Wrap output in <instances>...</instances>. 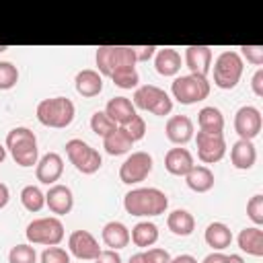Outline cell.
<instances>
[{
	"label": "cell",
	"instance_id": "cell-14",
	"mask_svg": "<svg viewBox=\"0 0 263 263\" xmlns=\"http://www.w3.org/2000/svg\"><path fill=\"white\" fill-rule=\"evenodd\" d=\"M64 173V160L58 152H47L37 160V181L43 185H55V181L62 177Z\"/></svg>",
	"mask_w": 263,
	"mask_h": 263
},
{
	"label": "cell",
	"instance_id": "cell-11",
	"mask_svg": "<svg viewBox=\"0 0 263 263\" xmlns=\"http://www.w3.org/2000/svg\"><path fill=\"white\" fill-rule=\"evenodd\" d=\"M197 144V156L205 164H214L224 158L226 154V140L224 134H212V132H197L195 136Z\"/></svg>",
	"mask_w": 263,
	"mask_h": 263
},
{
	"label": "cell",
	"instance_id": "cell-46",
	"mask_svg": "<svg viewBox=\"0 0 263 263\" xmlns=\"http://www.w3.org/2000/svg\"><path fill=\"white\" fill-rule=\"evenodd\" d=\"M171 263H197V259L193 255H177L171 257Z\"/></svg>",
	"mask_w": 263,
	"mask_h": 263
},
{
	"label": "cell",
	"instance_id": "cell-17",
	"mask_svg": "<svg viewBox=\"0 0 263 263\" xmlns=\"http://www.w3.org/2000/svg\"><path fill=\"white\" fill-rule=\"evenodd\" d=\"M105 113L109 115V119H111L117 127L127 125V123L138 115L134 103H132L127 97H113V99H109V103H107V107H105Z\"/></svg>",
	"mask_w": 263,
	"mask_h": 263
},
{
	"label": "cell",
	"instance_id": "cell-28",
	"mask_svg": "<svg viewBox=\"0 0 263 263\" xmlns=\"http://www.w3.org/2000/svg\"><path fill=\"white\" fill-rule=\"evenodd\" d=\"M166 226L177 236H189L195 230V218L187 210H173L166 216Z\"/></svg>",
	"mask_w": 263,
	"mask_h": 263
},
{
	"label": "cell",
	"instance_id": "cell-40",
	"mask_svg": "<svg viewBox=\"0 0 263 263\" xmlns=\"http://www.w3.org/2000/svg\"><path fill=\"white\" fill-rule=\"evenodd\" d=\"M240 53L247 62L261 66L263 64V45H240Z\"/></svg>",
	"mask_w": 263,
	"mask_h": 263
},
{
	"label": "cell",
	"instance_id": "cell-16",
	"mask_svg": "<svg viewBox=\"0 0 263 263\" xmlns=\"http://www.w3.org/2000/svg\"><path fill=\"white\" fill-rule=\"evenodd\" d=\"M45 205L58 214V216H64V214H70L72 208H74V195H72V189L66 187V185H51L49 191L45 193Z\"/></svg>",
	"mask_w": 263,
	"mask_h": 263
},
{
	"label": "cell",
	"instance_id": "cell-26",
	"mask_svg": "<svg viewBox=\"0 0 263 263\" xmlns=\"http://www.w3.org/2000/svg\"><path fill=\"white\" fill-rule=\"evenodd\" d=\"M203 238L214 251H224L232 242V230L224 222H212V224H208Z\"/></svg>",
	"mask_w": 263,
	"mask_h": 263
},
{
	"label": "cell",
	"instance_id": "cell-43",
	"mask_svg": "<svg viewBox=\"0 0 263 263\" xmlns=\"http://www.w3.org/2000/svg\"><path fill=\"white\" fill-rule=\"evenodd\" d=\"M251 88L257 97H263V68H257V72L251 78Z\"/></svg>",
	"mask_w": 263,
	"mask_h": 263
},
{
	"label": "cell",
	"instance_id": "cell-13",
	"mask_svg": "<svg viewBox=\"0 0 263 263\" xmlns=\"http://www.w3.org/2000/svg\"><path fill=\"white\" fill-rule=\"evenodd\" d=\"M68 251L76 257V259H84V261H95L101 253V247L97 242V238L88 232V230H74L68 236Z\"/></svg>",
	"mask_w": 263,
	"mask_h": 263
},
{
	"label": "cell",
	"instance_id": "cell-1",
	"mask_svg": "<svg viewBox=\"0 0 263 263\" xmlns=\"http://www.w3.org/2000/svg\"><path fill=\"white\" fill-rule=\"evenodd\" d=\"M123 208L129 216H160L168 208V197L156 187H138L125 193Z\"/></svg>",
	"mask_w": 263,
	"mask_h": 263
},
{
	"label": "cell",
	"instance_id": "cell-38",
	"mask_svg": "<svg viewBox=\"0 0 263 263\" xmlns=\"http://www.w3.org/2000/svg\"><path fill=\"white\" fill-rule=\"evenodd\" d=\"M41 263H70V253L62 247H47L41 253Z\"/></svg>",
	"mask_w": 263,
	"mask_h": 263
},
{
	"label": "cell",
	"instance_id": "cell-47",
	"mask_svg": "<svg viewBox=\"0 0 263 263\" xmlns=\"http://www.w3.org/2000/svg\"><path fill=\"white\" fill-rule=\"evenodd\" d=\"M226 263H245L240 255H226Z\"/></svg>",
	"mask_w": 263,
	"mask_h": 263
},
{
	"label": "cell",
	"instance_id": "cell-45",
	"mask_svg": "<svg viewBox=\"0 0 263 263\" xmlns=\"http://www.w3.org/2000/svg\"><path fill=\"white\" fill-rule=\"evenodd\" d=\"M8 199H10V191H8V187L4 183H0V210L8 203Z\"/></svg>",
	"mask_w": 263,
	"mask_h": 263
},
{
	"label": "cell",
	"instance_id": "cell-41",
	"mask_svg": "<svg viewBox=\"0 0 263 263\" xmlns=\"http://www.w3.org/2000/svg\"><path fill=\"white\" fill-rule=\"evenodd\" d=\"M158 47L154 45H142V47H134V53H136V62H148L154 53H156Z\"/></svg>",
	"mask_w": 263,
	"mask_h": 263
},
{
	"label": "cell",
	"instance_id": "cell-42",
	"mask_svg": "<svg viewBox=\"0 0 263 263\" xmlns=\"http://www.w3.org/2000/svg\"><path fill=\"white\" fill-rule=\"evenodd\" d=\"M95 263H121V257H119L117 251H113V249H105V251L99 253V257L95 259Z\"/></svg>",
	"mask_w": 263,
	"mask_h": 263
},
{
	"label": "cell",
	"instance_id": "cell-7",
	"mask_svg": "<svg viewBox=\"0 0 263 263\" xmlns=\"http://www.w3.org/2000/svg\"><path fill=\"white\" fill-rule=\"evenodd\" d=\"M27 240L33 245H45V247H58L64 240V224L55 216L47 218H37L29 222L27 230Z\"/></svg>",
	"mask_w": 263,
	"mask_h": 263
},
{
	"label": "cell",
	"instance_id": "cell-37",
	"mask_svg": "<svg viewBox=\"0 0 263 263\" xmlns=\"http://www.w3.org/2000/svg\"><path fill=\"white\" fill-rule=\"evenodd\" d=\"M247 216L251 218V222L255 226H261L263 224V195L261 193L253 195L247 201Z\"/></svg>",
	"mask_w": 263,
	"mask_h": 263
},
{
	"label": "cell",
	"instance_id": "cell-27",
	"mask_svg": "<svg viewBox=\"0 0 263 263\" xmlns=\"http://www.w3.org/2000/svg\"><path fill=\"white\" fill-rule=\"evenodd\" d=\"M214 173L208 168V166H193L187 175H185V183H187V187L191 189V191H195V193H205V191H210L212 187H214Z\"/></svg>",
	"mask_w": 263,
	"mask_h": 263
},
{
	"label": "cell",
	"instance_id": "cell-10",
	"mask_svg": "<svg viewBox=\"0 0 263 263\" xmlns=\"http://www.w3.org/2000/svg\"><path fill=\"white\" fill-rule=\"evenodd\" d=\"M152 171V156L148 152H132L123 164L119 166V179L125 185H134L144 181Z\"/></svg>",
	"mask_w": 263,
	"mask_h": 263
},
{
	"label": "cell",
	"instance_id": "cell-19",
	"mask_svg": "<svg viewBox=\"0 0 263 263\" xmlns=\"http://www.w3.org/2000/svg\"><path fill=\"white\" fill-rule=\"evenodd\" d=\"M164 132L173 144H187L193 138V121L187 115H173L168 117Z\"/></svg>",
	"mask_w": 263,
	"mask_h": 263
},
{
	"label": "cell",
	"instance_id": "cell-36",
	"mask_svg": "<svg viewBox=\"0 0 263 263\" xmlns=\"http://www.w3.org/2000/svg\"><path fill=\"white\" fill-rule=\"evenodd\" d=\"M18 82V70L12 62H0V90H8Z\"/></svg>",
	"mask_w": 263,
	"mask_h": 263
},
{
	"label": "cell",
	"instance_id": "cell-12",
	"mask_svg": "<svg viewBox=\"0 0 263 263\" xmlns=\"http://www.w3.org/2000/svg\"><path fill=\"white\" fill-rule=\"evenodd\" d=\"M263 127L261 111L253 105H245L234 113V132L238 134V140H251L259 136Z\"/></svg>",
	"mask_w": 263,
	"mask_h": 263
},
{
	"label": "cell",
	"instance_id": "cell-3",
	"mask_svg": "<svg viewBox=\"0 0 263 263\" xmlns=\"http://www.w3.org/2000/svg\"><path fill=\"white\" fill-rule=\"evenodd\" d=\"M97 68L101 76H113L119 70L136 68V53L129 45H99L97 47Z\"/></svg>",
	"mask_w": 263,
	"mask_h": 263
},
{
	"label": "cell",
	"instance_id": "cell-20",
	"mask_svg": "<svg viewBox=\"0 0 263 263\" xmlns=\"http://www.w3.org/2000/svg\"><path fill=\"white\" fill-rule=\"evenodd\" d=\"M74 86L80 97L92 99V97L101 95V90H103V76L97 70H88V68L80 70L74 78Z\"/></svg>",
	"mask_w": 263,
	"mask_h": 263
},
{
	"label": "cell",
	"instance_id": "cell-44",
	"mask_svg": "<svg viewBox=\"0 0 263 263\" xmlns=\"http://www.w3.org/2000/svg\"><path fill=\"white\" fill-rule=\"evenodd\" d=\"M201 263H226V255L220 253V251H214V253H210Z\"/></svg>",
	"mask_w": 263,
	"mask_h": 263
},
{
	"label": "cell",
	"instance_id": "cell-4",
	"mask_svg": "<svg viewBox=\"0 0 263 263\" xmlns=\"http://www.w3.org/2000/svg\"><path fill=\"white\" fill-rule=\"evenodd\" d=\"M76 107L68 97H53V99H43L37 105V119L45 127H68L74 121Z\"/></svg>",
	"mask_w": 263,
	"mask_h": 263
},
{
	"label": "cell",
	"instance_id": "cell-33",
	"mask_svg": "<svg viewBox=\"0 0 263 263\" xmlns=\"http://www.w3.org/2000/svg\"><path fill=\"white\" fill-rule=\"evenodd\" d=\"M115 127H117V125L109 119V115H107L105 111H95V113H92V117H90V129H92L97 136L105 138V136L111 134Z\"/></svg>",
	"mask_w": 263,
	"mask_h": 263
},
{
	"label": "cell",
	"instance_id": "cell-18",
	"mask_svg": "<svg viewBox=\"0 0 263 263\" xmlns=\"http://www.w3.org/2000/svg\"><path fill=\"white\" fill-rule=\"evenodd\" d=\"M193 166V156L187 148H171L164 154V168L175 177H185Z\"/></svg>",
	"mask_w": 263,
	"mask_h": 263
},
{
	"label": "cell",
	"instance_id": "cell-48",
	"mask_svg": "<svg viewBox=\"0 0 263 263\" xmlns=\"http://www.w3.org/2000/svg\"><path fill=\"white\" fill-rule=\"evenodd\" d=\"M4 158H6V146L0 144V162H4Z\"/></svg>",
	"mask_w": 263,
	"mask_h": 263
},
{
	"label": "cell",
	"instance_id": "cell-32",
	"mask_svg": "<svg viewBox=\"0 0 263 263\" xmlns=\"http://www.w3.org/2000/svg\"><path fill=\"white\" fill-rule=\"evenodd\" d=\"M129 263H171V255L164 249L152 247L148 251H142V253L132 255L129 257Z\"/></svg>",
	"mask_w": 263,
	"mask_h": 263
},
{
	"label": "cell",
	"instance_id": "cell-5",
	"mask_svg": "<svg viewBox=\"0 0 263 263\" xmlns=\"http://www.w3.org/2000/svg\"><path fill=\"white\" fill-rule=\"evenodd\" d=\"M242 68L245 64L238 51H232V49L222 51L214 62V84L222 90L234 88L242 76Z\"/></svg>",
	"mask_w": 263,
	"mask_h": 263
},
{
	"label": "cell",
	"instance_id": "cell-2",
	"mask_svg": "<svg viewBox=\"0 0 263 263\" xmlns=\"http://www.w3.org/2000/svg\"><path fill=\"white\" fill-rule=\"evenodd\" d=\"M6 150L18 166H33L39 160L37 138L29 127H14L6 134Z\"/></svg>",
	"mask_w": 263,
	"mask_h": 263
},
{
	"label": "cell",
	"instance_id": "cell-39",
	"mask_svg": "<svg viewBox=\"0 0 263 263\" xmlns=\"http://www.w3.org/2000/svg\"><path fill=\"white\" fill-rule=\"evenodd\" d=\"M123 129L127 132V136L132 138V142H138V140H142L146 136V121L140 115H136L127 125H123Z\"/></svg>",
	"mask_w": 263,
	"mask_h": 263
},
{
	"label": "cell",
	"instance_id": "cell-25",
	"mask_svg": "<svg viewBox=\"0 0 263 263\" xmlns=\"http://www.w3.org/2000/svg\"><path fill=\"white\" fill-rule=\"evenodd\" d=\"M132 146H134V142H132V138L127 136V132L123 127H115L111 134H107L103 138V148L111 156H121V154L129 152Z\"/></svg>",
	"mask_w": 263,
	"mask_h": 263
},
{
	"label": "cell",
	"instance_id": "cell-24",
	"mask_svg": "<svg viewBox=\"0 0 263 263\" xmlns=\"http://www.w3.org/2000/svg\"><path fill=\"white\" fill-rule=\"evenodd\" d=\"M154 68L160 76H175L181 70V53L173 47L156 49L154 53Z\"/></svg>",
	"mask_w": 263,
	"mask_h": 263
},
{
	"label": "cell",
	"instance_id": "cell-6",
	"mask_svg": "<svg viewBox=\"0 0 263 263\" xmlns=\"http://www.w3.org/2000/svg\"><path fill=\"white\" fill-rule=\"evenodd\" d=\"M171 92L181 105H193V103H199V101L208 99L210 82H208V78H201V76H195V74L177 76L171 82Z\"/></svg>",
	"mask_w": 263,
	"mask_h": 263
},
{
	"label": "cell",
	"instance_id": "cell-49",
	"mask_svg": "<svg viewBox=\"0 0 263 263\" xmlns=\"http://www.w3.org/2000/svg\"><path fill=\"white\" fill-rule=\"evenodd\" d=\"M4 49H8V47L6 45H0V51H4Z\"/></svg>",
	"mask_w": 263,
	"mask_h": 263
},
{
	"label": "cell",
	"instance_id": "cell-15",
	"mask_svg": "<svg viewBox=\"0 0 263 263\" xmlns=\"http://www.w3.org/2000/svg\"><path fill=\"white\" fill-rule=\"evenodd\" d=\"M185 66L191 70V74L208 78V72L212 66V47H208V45L185 47Z\"/></svg>",
	"mask_w": 263,
	"mask_h": 263
},
{
	"label": "cell",
	"instance_id": "cell-34",
	"mask_svg": "<svg viewBox=\"0 0 263 263\" xmlns=\"http://www.w3.org/2000/svg\"><path fill=\"white\" fill-rule=\"evenodd\" d=\"M35 261H37V253L35 247L31 245H16L8 253V263H35Z\"/></svg>",
	"mask_w": 263,
	"mask_h": 263
},
{
	"label": "cell",
	"instance_id": "cell-23",
	"mask_svg": "<svg viewBox=\"0 0 263 263\" xmlns=\"http://www.w3.org/2000/svg\"><path fill=\"white\" fill-rule=\"evenodd\" d=\"M236 242L240 251L253 257H263V230L259 226H247L238 232Z\"/></svg>",
	"mask_w": 263,
	"mask_h": 263
},
{
	"label": "cell",
	"instance_id": "cell-22",
	"mask_svg": "<svg viewBox=\"0 0 263 263\" xmlns=\"http://www.w3.org/2000/svg\"><path fill=\"white\" fill-rule=\"evenodd\" d=\"M101 236H103V242L113 251H119V249L129 245V230H127V226L123 222H117V220L107 222L103 226Z\"/></svg>",
	"mask_w": 263,
	"mask_h": 263
},
{
	"label": "cell",
	"instance_id": "cell-8",
	"mask_svg": "<svg viewBox=\"0 0 263 263\" xmlns=\"http://www.w3.org/2000/svg\"><path fill=\"white\" fill-rule=\"evenodd\" d=\"M66 154H68V160L74 164V168L82 175H92L103 164L101 154L80 138H72L66 142Z\"/></svg>",
	"mask_w": 263,
	"mask_h": 263
},
{
	"label": "cell",
	"instance_id": "cell-30",
	"mask_svg": "<svg viewBox=\"0 0 263 263\" xmlns=\"http://www.w3.org/2000/svg\"><path fill=\"white\" fill-rule=\"evenodd\" d=\"M197 123L201 132H212V134H222L224 129V115L218 107H203L197 113Z\"/></svg>",
	"mask_w": 263,
	"mask_h": 263
},
{
	"label": "cell",
	"instance_id": "cell-31",
	"mask_svg": "<svg viewBox=\"0 0 263 263\" xmlns=\"http://www.w3.org/2000/svg\"><path fill=\"white\" fill-rule=\"evenodd\" d=\"M21 203L29 212H39L45 205V193L37 185H27L21 191Z\"/></svg>",
	"mask_w": 263,
	"mask_h": 263
},
{
	"label": "cell",
	"instance_id": "cell-35",
	"mask_svg": "<svg viewBox=\"0 0 263 263\" xmlns=\"http://www.w3.org/2000/svg\"><path fill=\"white\" fill-rule=\"evenodd\" d=\"M113 84L119 86V88H136L138 82H140V74L136 68H125V70H119L111 76Z\"/></svg>",
	"mask_w": 263,
	"mask_h": 263
},
{
	"label": "cell",
	"instance_id": "cell-29",
	"mask_svg": "<svg viewBox=\"0 0 263 263\" xmlns=\"http://www.w3.org/2000/svg\"><path fill=\"white\" fill-rule=\"evenodd\" d=\"M129 240L140 249H148L158 240V226L154 222H148V220L146 222H138L132 228Z\"/></svg>",
	"mask_w": 263,
	"mask_h": 263
},
{
	"label": "cell",
	"instance_id": "cell-9",
	"mask_svg": "<svg viewBox=\"0 0 263 263\" xmlns=\"http://www.w3.org/2000/svg\"><path fill=\"white\" fill-rule=\"evenodd\" d=\"M134 107H140L158 117H164L173 111V99L162 88L154 84H144V86H138L134 92Z\"/></svg>",
	"mask_w": 263,
	"mask_h": 263
},
{
	"label": "cell",
	"instance_id": "cell-21",
	"mask_svg": "<svg viewBox=\"0 0 263 263\" xmlns=\"http://www.w3.org/2000/svg\"><path fill=\"white\" fill-rule=\"evenodd\" d=\"M257 160V150L251 140H236L230 148V162L234 168L249 171Z\"/></svg>",
	"mask_w": 263,
	"mask_h": 263
}]
</instances>
